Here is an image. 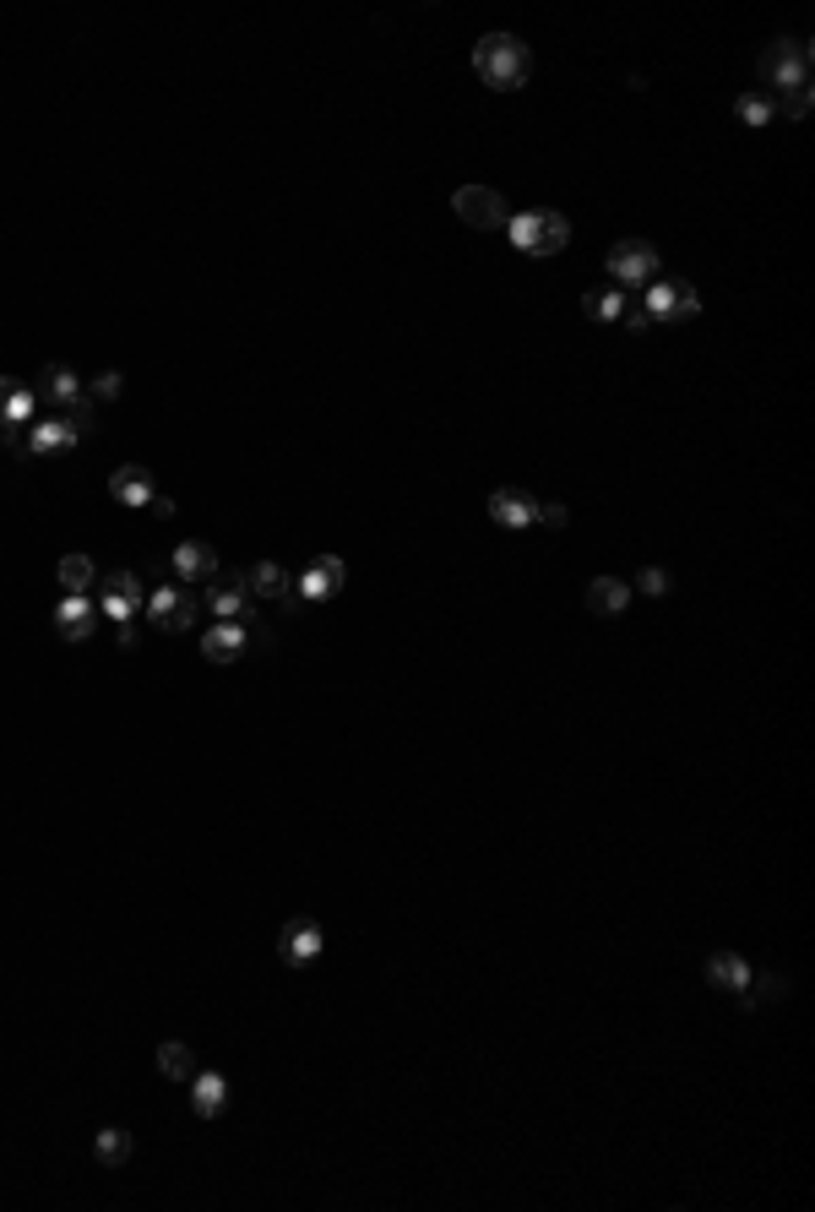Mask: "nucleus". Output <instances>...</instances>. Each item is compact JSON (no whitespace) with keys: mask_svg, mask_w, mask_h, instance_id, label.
<instances>
[{"mask_svg":"<svg viewBox=\"0 0 815 1212\" xmlns=\"http://www.w3.org/2000/svg\"><path fill=\"white\" fill-rule=\"evenodd\" d=\"M582 315L587 321H620L626 315V295L620 289H587L582 295Z\"/></svg>","mask_w":815,"mask_h":1212,"instance_id":"nucleus-26","label":"nucleus"},{"mask_svg":"<svg viewBox=\"0 0 815 1212\" xmlns=\"http://www.w3.org/2000/svg\"><path fill=\"white\" fill-rule=\"evenodd\" d=\"M707 984L723 990V995H740V990L750 984V962H745L740 951H712V957H707Z\"/></svg>","mask_w":815,"mask_h":1212,"instance_id":"nucleus-19","label":"nucleus"},{"mask_svg":"<svg viewBox=\"0 0 815 1212\" xmlns=\"http://www.w3.org/2000/svg\"><path fill=\"white\" fill-rule=\"evenodd\" d=\"M811 88H794V93H778V99H772V104H778V115H789V120H805V115H811Z\"/></svg>","mask_w":815,"mask_h":1212,"instance_id":"nucleus-29","label":"nucleus"},{"mask_svg":"<svg viewBox=\"0 0 815 1212\" xmlns=\"http://www.w3.org/2000/svg\"><path fill=\"white\" fill-rule=\"evenodd\" d=\"M637 588H642V593H648V599H663V593H668V588H674V582H668V572H663V566H642V577H637Z\"/></svg>","mask_w":815,"mask_h":1212,"instance_id":"nucleus-31","label":"nucleus"},{"mask_svg":"<svg viewBox=\"0 0 815 1212\" xmlns=\"http://www.w3.org/2000/svg\"><path fill=\"white\" fill-rule=\"evenodd\" d=\"M489 522H500V528H533V522H538V500H533L527 489L500 484V489L489 495Z\"/></svg>","mask_w":815,"mask_h":1212,"instance_id":"nucleus-14","label":"nucleus"},{"mask_svg":"<svg viewBox=\"0 0 815 1212\" xmlns=\"http://www.w3.org/2000/svg\"><path fill=\"white\" fill-rule=\"evenodd\" d=\"M342 577H348V566H342L337 555H322V561H311L305 577L294 582V599H300V604H326V599H337Z\"/></svg>","mask_w":815,"mask_h":1212,"instance_id":"nucleus-9","label":"nucleus"},{"mask_svg":"<svg viewBox=\"0 0 815 1212\" xmlns=\"http://www.w3.org/2000/svg\"><path fill=\"white\" fill-rule=\"evenodd\" d=\"M120 386H126V381H120V370H104V376L88 386V397H93V403H115V397H120Z\"/></svg>","mask_w":815,"mask_h":1212,"instance_id":"nucleus-30","label":"nucleus"},{"mask_svg":"<svg viewBox=\"0 0 815 1212\" xmlns=\"http://www.w3.org/2000/svg\"><path fill=\"white\" fill-rule=\"evenodd\" d=\"M159 1071L168 1076V1082H190V1076H196L190 1044H179V1039H163V1044H159Z\"/></svg>","mask_w":815,"mask_h":1212,"instance_id":"nucleus-25","label":"nucleus"},{"mask_svg":"<svg viewBox=\"0 0 815 1212\" xmlns=\"http://www.w3.org/2000/svg\"><path fill=\"white\" fill-rule=\"evenodd\" d=\"M604 267H609L615 289H648L657 278V251H652V240H620V245H609Z\"/></svg>","mask_w":815,"mask_h":1212,"instance_id":"nucleus-4","label":"nucleus"},{"mask_svg":"<svg viewBox=\"0 0 815 1212\" xmlns=\"http://www.w3.org/2000/svg\"><path fill=\"white\" fill-rule=\"evenodd\" d=\"M734 115H740L745 126H756V131H761V126H772V120H778V104H772L767 93H740Z\"/></svg>","mask_w":815,"mask_h":1212,"instance_id":"nucleus-27","label":"nucleus"},{"mask_svg":"<svg viewBox=\"0 0 815 1212\" xmlns=\"http://www.w3.org/2000/svg\"><path fill=\"white\" fill-rule=\"evenodd\" d=\"M474 71L485 77V88H494V93H516L527 82V71H533V55H527V44L516 33H485L474 44Z\"/></svg>","mask_w":815,"mask_h":1212,"instance_id":"nucleus-1","label":"nucleus"},{"mask_svg":"<svg viewBox=\"0 0 815 1212\" xmlns=\"http://www.w3.org/2000/svg\"><path fill=\"white\" fill-rule=\"evenodd\" d=\"M153 495H159V478H153L142 462H126V468L109 473V500H115V506H148Z\"/></svg>","mask_w":815,"mask_h":1212,"instance_id":"nucleus-13","label":"nucleus"},{"mask_svg":"<svg viewBox=\"0 0 815 1212\" xmlns=\"http://www.w3.org/2000/svg\"><path fill=\"white\" fill-rule=\"evenodd\" d=\"M93 604H98V614H109V620L120 625V620H131V614L142 609V582H137L131 572H115V577H104V588H98Z\"/></svg>","mask_w":815,"mask_h":1212,"instance_id":"nucleus-12","label":"nucleus"},{"mask_svg":"<svg viewBox=\"0 0 815 1212\" xmlns=\"http://www.w3.org/2000/svg\"><path fill=\"white\" fill-rule=\"evenodd\" d=\"M587 609L604 614V620L626 614V609H631V582H620V577H598V582L587 588Z\"/></svg>","mask_w":815,"mask_h":1212,"instance_id":"nucleus-22","label":"nucleus"},{"mask_svg":"<svg viewBox=\"0 0 815 1212\" xmlns=\"http://www.w3.org/2000/svg\"><path fill=\"white\" fill-rule=\"evenodd\" d=\"M82 436L71 430V419L60 414V419H38L33 430H27V452H38V457H60V452H71Z\"/></svg>","mask_w":815,"mask_h":1212,"instance_id":"nucleus-18","label":"nucleus"},{"mask_svg":"<svg viewBox=\"0 0 815 1212\" xmlns=\"http://www.w3.org/2000/svg\"><path fill=\"white\" fill-rule=\"evenodd\" d=\"M642 310H648V321H668V326H674V321H690V315L701 310V295H696L685 278H652Z\"/></svg>","mask_w":815,"mask_h":1212,"instance_id":"nucleus-5","label":"nucleus"},{"mask_svg":"<svg viewBox=\"0 0 815 1212\" xmlns=\"http://www.w3.org/2000/svg\"><path fill=\"white\" fill-rule=\"evenodd\" d=\"M38 392H44V403H49V408H77V403H88V386L77 381V370H71V365H44Z\"/></svg>","mask_w":815,"mask_h":1212,"instance_id":"nucleus-16","label":"nucleus"},{"mask_svg":"<svg viewBox=\"0 0 815 1212\" xmlns=\"http://www.w3.org/2000/svg\"><path fill=\"white\" fill-rule=\"evenodd\" d=\"M148 506H153V511H159V517H174V511H179V506H174V500H168V495H153V500H148Z\"/></svg>","mask_w":815,"mask_h":1212,"instance_id":"nucleus-35","label":"nucleus"},{"mask_svg":"<svg viewBox=\"0 0 815 1212\" xmlns=\"http://www.w3.org/2000/svg\"><path fill=\"white\" fill-rule=\"evenodd\" d=\"M245 588H251L256 599H278V604H289V599H294V582H289V572H283L278 561H256V566H251V577H245Z\"/></svg>","mask_w":815,"mask_h":1212,"instance_id":"nucleus-21","label":"nucleus"},{"mask_svg":"<svg viewBox=\"0 0 815 1212\" xmlns=\"http://www.w3.org/2000/svg\"><path fill=\"white\" fill-rule=\"evenodd\" d=\"M620 321H626V326H631V332H648L652 321H648V310H642V304H637V310H626V315H620Z\"/></svg>","mask_w":815,"mask_h":1212,"instance_id":"nucleus-34","label":"nucleus"},{"mask_svg":"<svg viewBox=\"0 0 815 1212\" xmlns=\"http://www.w3.org/2000/svg\"><path fill=\"white\" fill-rule=\"evenodd\" d=\"M131 1153H137V1142H131V1131H120V1126H104V1131H98V1142H93V1158H98L104 1169L131 1164Z\"/></svg>","mask_w":815,"mask_h":1212,"instance_id":"nucleus-23","label":"nucleus"},{"mask_svg":"<svg viewBox=\"0 0 815 1212\" xmlns=\"http://www.w3.org/2000/svg\"><path fill=\"white\" fill-rule=\"evenodd\" d=\"M223 566H218V550L207 544V539H185V544H174V577H185V582H207V577H218Z\"/></svg>","mask_w":815,"mask_h":1212,"instance_id":"nucleus-17","label":"nucleus"},{"mask_svg":"<svg viewBox=\"0 0 815 1212\" xmlns=\"http://www.w3.org/2000/svg\"><path fill=\"white\" fill-rule=\"evenodd\" d=\"M16 414H27V386L16 376H0V425H11Z\"/></svg>","mask_w":815,"mask_h":1212,"instance_id":"nucleus-28","label":"nucleus"},{"mask_svg":"<svg viewBox=\"0 0 815 1212\" xmlns=\"http://www.w3.org/2000/svg\"><path fill=\"white\" fill-rule=\"evenodd\" d=\"M190 1109H196V1120H218V1115L229 1109V1082H223L218 1071L190 1076Z\"/></svg>","mask_w":815,"mask_h":1212,"instance_id":"nucleus-20","label":"nucleus"},{"mask_svg":"<svg viewBox=\"0 0 815 1212\" xmlns=\"http://www.w3.org/2000/svg\"><path fill=\"white\" fill-rule=\"evenodd\" d=\"M251 642H256V636H251L240 620H212V631L201 636V658H207V663H240Z\"/></svg>","mask_w":815,"mask_h":1212,"instance_id":"nucleus-10","label":"nucleus"},{"mask_svg":"<svg viewBox=\"0 0 815 1212\" xmlns=\"http://www.w3.org/2000/svg\"><path fill=\"white\" fill-rule=\"evenodd\" d=\"M322 951H326V935H322L316 919H294V924H283V935H278V957H283L289 968H311Z\"/></svg>","mask_w":815,"mask_h":1212,"instance_id":"nucleus-8","label":"nucleus"},{"mask_svg":"<svg viewBox=\"0 0 815 1212\" xmlns=\"http://www.w3.org/2000/svg\"><path fill=\"white\" fill-rule=\"evenodd\" d=\"M55 577H60V588H66V593H88V588L98 582V566H93V555H82V550H77V555H66V561L55 566Z\"/></svg>","mask_w":815,"mask_h":1212,"instance_id":"nucleus-24","label":"nucleus"},{"mask_svg":"<svg viewBox=\"0 0 815 1212\" xmlns=\"http://www.w3.org/2000/svg\"><path fill=\"white\" fill-rule=\"evenodd\" d=\"M55 620V636L60 642H88L93 631H98V604L88 599V593H66V604L49 614Z\"/></svg>","mask_w":815,"mask_h":1212,"instance_id":"nucleus-11","label":"nucleus"},{"mask_svg":"<svg viewBox=\"0 0 815 1212\" xmlns=\"http://www.w3.org/2000/svg\"><path fill=\"white\" fill-rule=\"evenodd\" d=\"M452 212H457L468 229H505V223H511L505 196L489 191V185H463V191L452 196Z\"/></svg>","mask_w":815,"mask_h":1212,"instance_id":"nucleus-6","label":"nucleus"},{"mask_svg":"<svg viewBox=\"0 0 815 1212\" xmlns=\"http://www.w3.org/2000/svg\"><path fill=\"white\" fill-rule=\"evenodd\" d=\"M115 647H120V653H137V647H142V631H137L131 620H120V625H115Z\"/></svg>","mask_w":815,"mask_h":1212,"instance_id":"nucleus-33","label":"nucleus"},{"mask_svg":"<svg viewBox=\"0 0 815 1212\" xmlns=\"http://www.w3.org/2000/svg\"><path fill=\"white\" fill-rule=\"evenodd\" d=\"M505 240L522 251V256H560L566 245H571V223L560 218V212H549V207H533V212H511V223H505Z\"/></svg>","mask_w":815,"mask_h":1212,"instance_id":"nucleus-2","label":"nucleus"},{"mask_svg":"<svg viewBox=\"0 0 815 1212\" xmlns=\"http://www.w3.org/2000/svg\"><path fill=\"white\" fill-rule=\"evenodd\" d=\"M761 82L778 88V93L811 88V44H800V38H778V44H767V55H761Z\"/></svg>","mask_w":815,"mask_h":1212,"instance_id":"nucleus-3","label":"nucleus"},{"mask_svg":"<svg viewBox=\"0 0 815 1212\" xmlns=\"http://www.w3.org/2000/svg\"><path fill=\"white\" fill-rule=\"evenodd\" d=\"M207 609H212L218 620H240V614L251 609V588H245V577H234V572L207 577Z\"/></svg>","mask_w":815,"mask_h":1212,"instance_id":"nucleus-15","label":"nucleus"},{"mask_svg":"<svg viewBox=\"0 0 815 1212\" xmlns=\"http://www.w3.org/2000/svg\"><path fill=\"white\" fill-rule=\"evenodd\" d=\"M538 522H544V528H566V522H571V511H566L560 500H538Z\"/></svg>","mask_w":815,"mask_h":1212,"instance_id":"nucleus-32","label":"nucleus"},{"mask_svg":"<svg viewBox=\"0 0 815 1212\" xmlns=\"http://www.w3.org/2000/svg\"><path fill=\"white\" fill-rule=\"evenodd\" d=\"M148 625H153V631H163V636L190 631V625H196V599H190L185 588H159V593H153V604H148Z\"/></svg>","mask_w":815,"mask_h":1212,"instance_id":"nucleus-7","label":"nucleus"}]
</instances>
